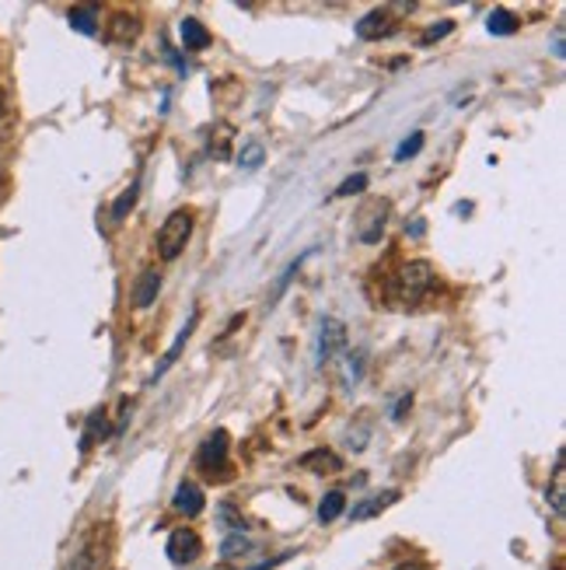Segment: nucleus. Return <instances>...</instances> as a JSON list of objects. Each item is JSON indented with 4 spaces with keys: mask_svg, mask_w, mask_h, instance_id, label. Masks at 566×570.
Here are the masks:
<instances>
[{
    "mask_svg": "<svg viewBox=\"0 0 566 570\" xmlns=\"http://www.w3.org/2000/svg\"><path fill=\"white\" fill-rule=\"evenodd\" d=\"M391 29V14L388 11H371L357 21V36L360 39H381Z\"/></svg>",
    "mask_w": 566,
    "mask_h": 570,
    "instance_id": "nucleus-8",
    "label": "nucleus"
},
{
    "mask_svg": "<svg viewBox=\"0 0 566 570\" xmlns=\"http://www.w3.org/2000/svg\"><path fill=\"white\" fill-rule=\"evenodd\" d=\"M158 291H161V274H158V269H147V274L137 281V287H133V305L137 308H151L158 302Z\"/></svg>",
    "mask_w": 566,
    "mask_h": 570,
    "instance_id": "nucleus-7",
    "label": "nucleus"
},
{
    "mask_svg": "<svg viewBox=\"0 0 566 570\" xmlns=\"http://www.w3.org/2000/svg\"><path fill=\"white\" fill-rule=\"evenodd\" d=\"M133 200H137V183H130V189L122 193L119 200H116V207H112V217H116V220H122V217H127V210L133 207Z\"/></svg>",
    "mask_w": 566,
    "mask_h": 570,
    "instance_id": "nucleus-16",
    "label": "nucleus"
},
{
    "mask_svg": "<svg viewBox=\"0 0 566 570\" xmlns=\"http://www.w3.org/2000/svg\"><path fill=\"white\" fill-rule=\"evenodd\" d=\"M189 238H192V214L189 210H171L165 217L161 232H158V256L165 263H176L186 253Z\"/></svg>",
    "mask_w": 566,
    "mask_h": 570,
    "instance_id": "nucleus-2",
    "label": "nucleus"
},
{
    "mask_svg": "<svg viewBox=\"0 0 566 570\" xmlns=\"http://www.w3.org/2000/svg\"><path fill=\"white\" fill-rule=\"evenodd\" d=\"M196 322H200V312H192V315H189V322H186V326L179 330L176 343H171V346H168V354H165V361H161V364L155 367V382H158V379L165 375V371H168L171 364H176V361H179V354H182V346H186V340H189V336L196 333Z\"/></svg>",
    "mask_w": 566,
    "mask_h": 570,
    "instance_id": "nucleus-6",
    "label": "nucleus"
},
{
    "mask_svg": "<svg viewBox=\"0 0 566 570\" xmlns=\"http://www.w3.org/2000/svg\"><path fill=\"white\" fill-rule=\"evenodd\" d=\"M396 570H424V567H416V563H403V567H396Z\"/></svg>",
    "mask_w": 566,
    "mask_h": 570,
    "instance_id": "nucleus-23",
    "label": "nucleus"
},
{
    "mask_svg": "<svg viewBox=\"0 0 566 570\" xmlns=\"http://www.w3.org/2000/svg\"><path fill=\"white\" fill-rule=\"evenodd\" d=\"M391 501H396V493H388V498H371L367 504H360V508H354V522H364V518H371L375 511H385Z\"/></svg>",
    "mask_w": 566,
    "mask_h": 570,
    "instance_id": "nucleus-15",
    "label": "nucleus"
},
{
    "mask_svg": "<svg viewBox=\"0 0 566 570\" xmlns=\"http://www.w3.org/2000/svg\"><path fill=\"white\" fill-rule=\"evenodd\" d=\"M342 511H347V498H342L339 490H332V493H326V498H322V504H318V522L329 525V522H336Z\"/></svg>",
    "mask_w": 566,
    "mask_h": 570,
    "instance_id": "nucleus-12",
    "label": "nucleus"
},
{
    "mask_svg": "<svg viewBox=\"0 0 566 570\" xmlns=\"http://www.w3.org/2000/svg\"><path fill=\"white\" fill-rule=\"evenodd\" d=\"M70 29H78L85 36H95L98 32V11L95 8H73L70 11Z\"/></svg>",
    "mask_w": 566,
    "mask_h": 570,
    "instance_id": "nucleus-14",
    "label": "nucleus"
},
{
    "mask_svg": "<svg viewBox=\"0 0 566 570\" xmlns=\"http://www.w3.org/2000/svg\"><path fill=\"white\" fill-rule=\"evenodd\" d=\"M0 116H4V95H0Z\"/></svg>",
    "mask_w": 566,
    "mask_h": 570,
    "instance_id": "nucleus-24",
    "label": "nucleus"
},
{
    "mask_svg": "<svg viewBox=\"0 0 566 570\" xmlns=\"http://www.w3.org/2000/svg\"><path fill=\"white\" fill-rule=\"evenodd\" d=\"M225 459H228V434H225V431H214V438L200 449V462H203L207 469H214V465H220Z\"/></svg>",
    "mask_w": 566,
    "mask_h": 570,
    "instance_id": "nucleus-11",
    "label": "nucleus"
},
{
    "mask_svg": "<svg viewBox=\"0 0 566 570\" xmlns=\"http://www.w3.org/2000/svg\"><path fill=\"white\" fill-rule=\"evenodd\" d=\"M448 32H451V21H445V24H434V29H427L424 42H434V39H440V36H448Z\"/></svg>",
    "mask_w": 566,
    "mask_h": 570,
    "instance_id": "nucleus-22",
    "label": "nucleus"
},
{
    "mask_svg": "<svg viewBox=\"0 0 566 570\" xmlns=\"http://www.w3.org/2000/svg\"><path fill=\"white\" fill-rule=\"evenodd\" d=\"M259 161H262V147H259V144H249V147H245L241 168H259Z\"/></svg>",
    "mask_w": 566,
    "mask_h": 570,
    "instance_id": "nucleus-21",
    "label": "nucleus"
},
{
    "mask_svg": "<svg viewBox=\"0 0 566 570\" xmlns=\"http://www.w3.org/2000/svg\"><path fill=\"white\" fill-rule=\"evenodd\" d=\"M249 550H252V542H249V539H241V535H228V539H225V557L249 553Z\"/></svg>",
    "mask_w": 566,
    "mask_h": 570,
    "instance_id": "nucleus-18",
    "label": "nucleus"
},
{
    "mask_svg": "<svg viewBox=\"0 0 566 570\" xmlns=\"http://www.w3.org/2000/svg\"><path fill=\"white\" fill-rule=\"evenodd\" d=\"M420 147H424V134H413L409 140H403V144H399L396 158H399V161H409V158H416V151H420Z\"/></svg>",
    "mask_w": 566,
    "mask_h": 570,
    "instance_id": "nucleus-17",
    "label": "nucleus"
},
{
    "mask_svg": "<svg viewBox=\"0 0 566 570\" xmlns=\"http://www.w3.org/2000/svg\"><path fill=\"white\" fill-rule=\"evenodd\" d=\"M196 557H200V535H196L192 529H176L168 535V560L171 563H192Z\"/></svg>",
    "mask_w": 566,
    "mask_h": 570,
    "instance_id": "nucleus-4",
    "label": "nucleus"
},
{
    "mask_svg": "<svg viewBox=\"0 0 566 570\" xmlns=\"http://www.w3.org/2000/svg\"><path fill=\"white\" fill-rule=\"evenodd\" d=\"M203 490L200 487H192V483H182L179 490H176V498H171V508H176L179 514H186V518H196L203 511Z\"/></svg>",
    "mask_w": 566,
    "mask_h": 570,
    "instance_id": "nucleus-5",
    "label": "nucleus"
},
{
    "mask_svg": "<svg viewBox=\"0 0 566 570\" xmlns=\"http://www.w3.org/2000/svg\"><path fill=\"white\" fill-rule=\"evenodd\" d=\"M360 371H364V354L357 357V364H354V357H347V371H342V379H347V385H357V382H360Z\"/></svg>",
    "mask_w": 566,
    "mask_h": 570,
    "instance_id": "nucleus-20",
    "label": "nucleus"
},
{
    "mask_svg": "<svg viewBox=\"0 0 566 570\" xmlns=\"http://www.w3.org/2000/svg\"><path fill=\"white\" fill-rule=\"evenodd\" d=\"M486 29L494 36H514V32H518V18H514L510 11H504V8H497L494 14L486 18Z\"/></svg>",
    "mask_w": 566,
    "mask_h": 570,
    "instance_id": "nucleus-13",
    "label": "nucleus"
},
{
    "mask_svg": "<svg viewBox=\"0 0 566 570\" xmlns=\"http://www.w3.org/2000/svg\"><path fill=\"white\" fill-rule=\"evenodd\" d=\"M179 36H182V46H186V49H207V46H210L207 24H203V21H196V18H186V21L179 24Z\"/></svg>",
    "mask_w": 566,
    "mask_h": 570,
    "instance_id": "nucleus-9",
    "label": "nucleus"
},
{
    "mask_svg": "<svg viewBox=\"0 0 566 570\" xmlns=\"http://www.w3.org/2000/svg\"><path fill=\"white\" fill-rule=\"evenodd\" d=\"M367 186V176H364V171H357V176H350L347 183H342L339 189H336V196H350V193H360Z\"/></svg>",
    "mask_w": 566,
    "mask_h": 570,
    "instance_id": "nucleus-19",
    "label": "nucleus"
},
{
    "mask_svg": "<svg viewBox=\"0 0 566 570\" xmlns=\"http://www.w3.org/2000/svg\"><path fill=\"white\" fill-rule=\"evenodd\" d=\"M546 498H549L553 511L563 518V514H566V465H563V459H559L556 469H553V483H549V490H546Z\"/></svg>",
    "mask_w": 566,
    "mask_h": 570,
    "instance_id": "nucleus-10",
    "label": "nucleus"
},
{
    "mask_svg": "<svg viewBox=\"0 0 566 570\" xmlns=\"http://www.w3.org/2000/svg\"><path fill=\"white\" fill-rule=\"evenodd\" d=\"M437 284L434 277V266L424 263V259H413V263H403L396 281H391V294H399V302H420L424 294H430Z\"/></svg>",
    "mask_w": 566,
    "mask_h": 570,
    "instance_id": "nucleus-1",
    "label": "nucleus"
},
{
    "mask_svg": "<svg viewBox=\"0 0 566 570\" xmlns=\"http://www.w3.org/2000/svg\"><path fill=\"white\" fill-rule=\"evenodd\" d=\"M339 351H347V330H342V322L326 318L318 330V364H329Z\"/></svg>",
    "mask_w": 566,
    "mask_h": 570,
    "instance_id": "nucleus-3",
    "label": "nucleus"
}]
</instances>
